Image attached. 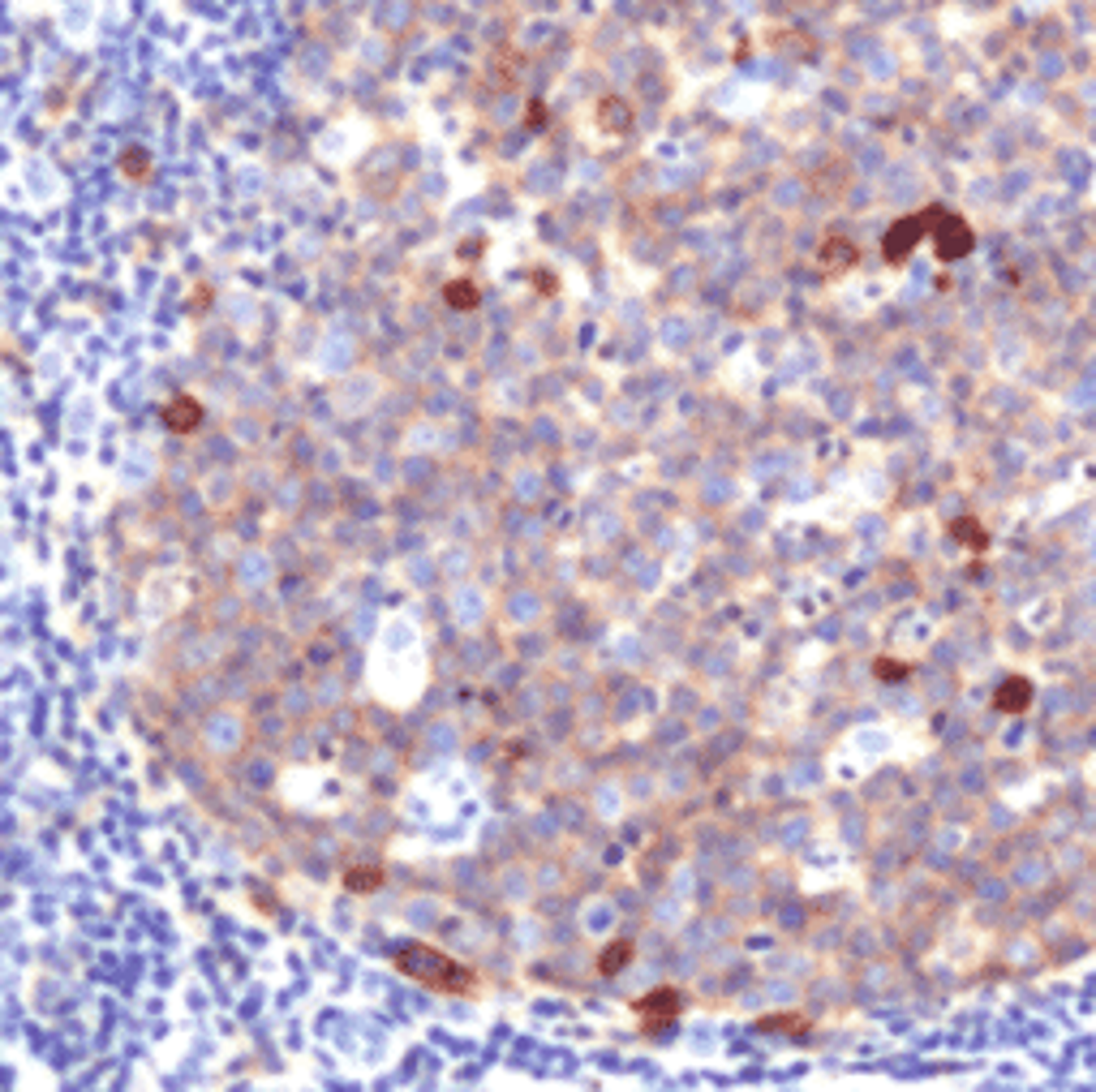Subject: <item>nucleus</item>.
<instances>
[{"mask_svg":"<svg viewBox=\"0 0 1096 1092\" xmlns=\"http://www.w3.org/2000/svg\"><path fill=\"white\" fill-rule=\"evenodd\" d=\"M817 258H821V267H826V271H852L860 250H856L852 237H830V241L817 250Z\"/></svg>","mask_w":1096,"mask_h":1092,"instance_id":"nucleus-6","label":"nucleus"},{"mask_svg":"<svg viewBox=\"0 0 1096 1092\" xmlns=\"http://www.w3.org/2000/svg\"><path fill=\"white\" fill-rule=\"evenodd\" d=\"M950 533H954V538H959V542H968L972 551H985V546H989V533H985L981 525H976L972 516H959V520H954V525H950Z\"/></svg>","mask_w":1096,"mask_h":1092,"instance_id":"nucleus-10","label":"nucleus"},{"mask_svg":"<svg viewBox=\"0 0 1096 1092\" xmlns=\"http://www.w3.org/2000/svg\"><path fill=\"white\" fill-rule=\"evenodd\" d=\"M628 955H632V942H615V946H607L603 951V959H598V972H603V977H615V972L628 964Z\"/></svg>","mask_w":1096,"mask_h":1092,"instance_id":"nucleus-11","label":"nucleus"},{"mask_svg":"<svg viewBox=\"0 0 1096 1092\" xmlns=\"http://www.w3.org/2000/svg\"><path fill=\"white\" fill-rule=\"evenodd\" d=\"M383 882V873L379 869H353L349 877H345V886L349 890H357V886H379Z\"/></svg>","mask_w":1096,"mask_h":1092,"instance_id":"nucleus-13","label":"nucleus"},{"mask_svg":"<svg viewBox=\"0 0 1096 1092\" xmlns=\"http://www.w3.org/2000/svg\"><path fill=\"white\" fill-rule=\"evenodd\" d=\"M121 169H125V176H147L151 156H147L143 147H134V151H125V156H121Z\"/></svg>","mask_w":1096,"mask_h":1092,"instance_id":"nucleus-12","label":"nucleus"},{"mask_svg":"<svg viewBox=\"0 0 1096 1092\" xmlns=\"http://www.w3.org/2000/svg\"><path fill=\"white\" fill-rule=\"evenodd\" d=\"M198 422H203V409H198L194 396H172L168 409H163V426H168V431H176V435L194 431Z\"/></svg>","mask_w":1096,"mask_h":1092,"instance_id":"nucleus-5","label":"nucleus"},{"mask_svg":"<svg viewBox=\"0 0 1096 1092\" xmlns=\"http://www.w3.org/2000/svg\"><path fill=\"white\" fill-rule=\"evenodd\" d=\"M998 710H1006V715H1023V710H1028V702H1032V684L1028 680H1006L998 688Z\"/></svg>","mask_w":1096,"mask_h":1092,"instance_id":"nucleus-7","label":"nucleus"},{"mask_svg":"<svg viewBox=\"0 0 1096 1092\" xmlns=\"http://www.w3.org/2000/svg\"><path fill=\"white\" fill-rule=\"evenodd\" d=\"M921 237H934V207H929L925 216H903V220L890 224V233L881 237V254H886V263H903V258L921 245Z\"/></svg>","mask_w":1096,"mask_h":1092,"instance_id":"nucleus-2","label":"nucleus"},{"mask_svg":"<svg viewBox=\"0 0 1096 1092\" xmlns=\"http://www.w3.org/2000/svg\"><path fill=\"white\" fill-rule=\"evenodd\" d=\"M598 121H603L607 134H628L632 129V108L623 100H603V108H598Z\"/></svg>","mask_w":1096,"mask_h":1092,"instance_id":"nucleus-8","label":"nucleus"},{"mask_svg":"<svg viewBox=\"0 0 1096 1092\" xmlns=\"http://www.w3.org/2000/svg\"><path fill=\"white\" fill-rule=\"evenodd\" d=\"M396 968L405 972V977L439 990V993H465L469 985H474V972H469L461 959H452L447 951H439V946H430V942H405L396 951Z\"/></svg>","mask_w":1096,"mask_h":1092,"instance_id":"nucleus-1","label":"nucleus"},{"mask_svg":"<svg viewBox=\"0 0 1096 1092\" xmlns=\"http://www.w3.org/2000/svg\"><path fill=\"white\" fill-rule=\"evenodd\" d=\"M632 1011L645 1019V1028H667L671 1019H676V1015L683 1011V993H679V990H671V985H663V990L645 993V998L636 1002Z\"/></svg>","mask_w":1096,"mask_h":1092,"instance_id":"nucleus-4","label":"nucleus"},{"mask_svg":"<svg viewBox=\"0 0 1096 1092\" xmlns=\"http://www.w3.org/2000/svg\"><path fill=\"white\" fill-rule=\"evenodd\" d=\"M934 245H937V258L954 263V258L972 254L976 237H972V229H968V224H963L959 216H946L941 207H934Z\"/></svg>","mask_w":1096,"mask_h":1092,"instance_id":"nucleus-3","label":"nucleus"},{"mask_svg":"<svg viewBox=\"0 0 1096 1092\" xmlns=\"http://www.w3.org/2000/svg\"><path fill=\"white\" fill-rule=\"evenodd\" d=\"M443 302L452 306V310H474V306L482 302V293H478L474 280H452V284L443 289Z\"/></svg>","mask_w":1096,"mask_h":1092,"instance_id":"nucleus-9","label":"nucleus"},{"mask_svg":"<svg viewBox=\"0 0 1096 1092\" xmlns=\"http://www.w3.org/2000/svg\"><path fill=\"white\" fill-rule=\"evenodd\" d=\"M907 667H899V662H877V675H903Z\"/></svg>","mask_w":1096,"mask_h":1092,"instance_id":"nucleus-14","label":"nucleus"}]
</instances>
